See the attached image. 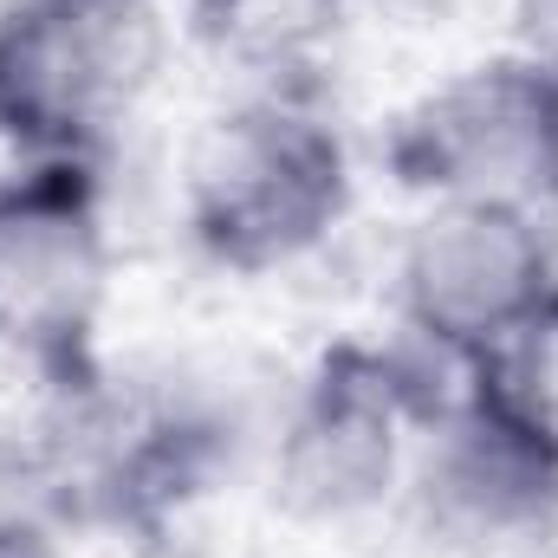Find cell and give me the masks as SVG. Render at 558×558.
<instances>
[{
    "mask_svg": "<svg viewBox=\"0 0 558 558\" xmlns=\"http://www.w3.org/2000/svg\"><path fill=\"white\" fill-rule=\"evenodd\" d=\"M344 143L292 98H254L208 118L182 169V221L195 247L234 274H267L318 247L344 215Z\"/></svg>",
    "mask_w": 558,
    "mask_h": 558,
    "instance_id": "1",
    "label": "cell"
},
{
    "mask_svg": "<svg viewBox=\"0 0 558 558\" xmlns=\"http://www.w3.org/2000/svg\"><path fill=\"white\" fill-rule=\"evenodd\" d=\"M149 0L0 7V149L20 162H92L149 78Z\"/></svg>",
    "mask_w": 558,
    "mask_h": 558,
    "instance_id": "2",
    "label": "cell"
},
{
    "mask_svg": "<svg viewBox=\"0 0 558 558\" xmlns=\"http://www.w3.org/2000/svg\"><path fill=\"white\" fill-rule=\"evenodd\" d=\"M397 169L428 202H487L553 228L558 78L526 52L461 72L397 131Z\"/></svg>",
    "mask_w": 558,
    "mask_h": 558,
    "instance_id": "3",
    "label": "cell"
},
{
    "mask_svg": "<svg viewBox=\"0 0 558 558\" xmlns=\"http://www.w3.org/2000/svg\"><path fill=\"white\" fill-rule=\"evenodd\" d=\"M546 221L487 202H428L403 247V312L461 364H500L553 312Z\"/></svg>",
    "mask_w": 558,
    "mask_h": 558,
    "instance_id": "4",
    "label": "cell"
},
{
    "mask_svg": "<svg viewBox=\"0 0 558 558\" xmlns=\"http://www.w3.org/2000/svg\"><path fill=\"white\" fill-rule=\"evenodd\" d=\"M105 215L92 162H26L0 175V351L72 364L105 305Z\"/></svg>",
    "mask_w": 558,
    "mask_h": 558,
    "instance_id": "5",
    "label": "cell"
},
{
    "mask_svg": "<svg viewBox=\"0 0 558 558\" xmlns=\"http://www.w3.org/2000/svg\"><path fill=\"white\" fill-rule=\"evenodd\" d=\"M428 520L474 546H507L558 513V422L520 397L500 364H481V384L441 416L422 461Z\"/></svg>",
    "mask_w": 558,
    "mask_h": 558,
    "instance_id": "6",
    "label": "cell"
},
{
    "mask_svg": "<svg viewBox=\"0 0 558 558\" xmlns=\"http://www.w3.org/2000/svg\"><path fill=\"white\" fill-rule=\"evenodd\" d=\"M397 448H403V390L390 384V371L344 351L325 364L305 410L286 428L279 494L318 520L364 513L390 494Z\"/></svg>",
    "mask_w": 558,
    "mask_h": 558,
    "instance_id": "7",
    "label": "cell"
},
{
    "mask_svg": "<svg viewBox=\"0 0 558 558\" xmlns=\"http://www.w3.org/2000/svg\"><path fill=\"white\" fill-rule=\"evenodd\" d=\"M520 39H526V59L558 78V0H520Z\"/></svg>",
    "mask_w": 558,
    "mask_h": 558,
    "instance_id": "8",
    "label": "cell"
},
{
    "mask_svg": "<svg viewBox=\"0 0 558 558\" xmlns=\"http://www.w3.org/2000/svg\"><path fill=\"white\" fill-rule=\"evenodd\" d=\"M0 558H59V546L33 520H0Z\"/></svg>",
    "mask_w": 558,
    "mask_h": 558,
    "instance_id": "9",
    "label": "cell"
}]
</instances>
